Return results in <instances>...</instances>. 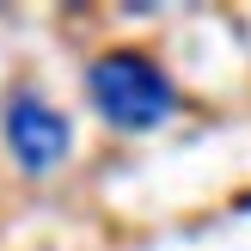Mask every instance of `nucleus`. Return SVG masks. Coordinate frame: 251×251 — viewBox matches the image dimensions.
Wrapping results in <instances>:
<instances>
[{
	"mask_svg": "<svg viewBox=\"0 0 251 251\" xmlns=\"http://www.w3.org/2000/svg\"><path fill=\"white\" fill-rule=\"evenodd\" d=\"M86 98L110 129H159L178 110V86L141 49H104L86 68Z\"/></svg>",
	"mask_w": 251,
	"mask_h": 251,
	"instance_id": "obj_1",
	"label": "nucleus"
},
{
	"mask_svg": "<svg viewBox=\"0 0 251 251\" xmlns=\"http://www.w3.org/2000/svg\"><path fill=\"white\" fill-rule=\"evenodd\" d=\"M0 129H6V147L25 172H55L74 147V129L43 92H12L6 110H0Z\"/></svg>",
	"mask_w": 251,
	"mask_h": 251,
	"instance_id": "obj_2",
	"label": "nucleus"
}]
</instances>
